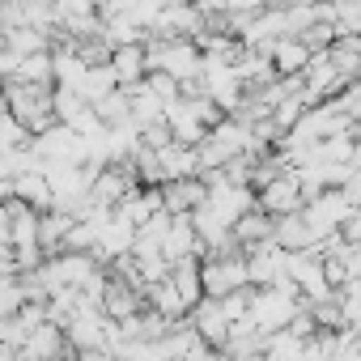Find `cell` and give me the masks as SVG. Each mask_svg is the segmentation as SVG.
Instances as JSON below:
<instances>
[{
  "label": "cell",
  "mask_w": 361,
  "mask_h": 361,
  "mask_svg": "<svg viewBox=\"0 0 361 361\" xmlns=\"http://www.w3.org/2000/svg\"><path fill=\"white\" fill-rule=\"evenodd\" d=\"M298 310H302V302H298V293H289V289H251V310H247V319H251L264 336H272V331L289 327Z\"/></svg>",
  "instance_id": "6da1fadb"
},
{
  "label": "cell",
  "mask_w": 361,
  "mask_h": 361,
  "mask_svg": "<svg viewBox=\"0 0 361 361\" xmlns=\"http://www.w3.org/2000/svg\"><path fill=\"white\" fill-rule=\"evenodd\" d=\"M200 285H204V298H226V293L251 289L247 259L243 255H213L209 264H200Z\"/></svg>",
  "instance_id": "7a4b0ae2"
},
{
  "label": "cell",
  "mask_w": 361,
  "mask_h": 361,
  "mask_svg": "<svg viewBox=\"0 0 361 361\" xmlns=\"http://www.w3.org/2000/svg\"><path fill=\"white\" fill-rule=\"evenodd\" d=\"M192 327L200 331V340H204L209 348H221L226 336H230V319H226V310H221L217 298H200V302L192 306Z\"/></svg>",
  "instance_id": "3957f363"
},
{
  "label": "cell",
  "mask_w": 361,
  "mask_h": 361,
  "mask_svg": "<svg viewBox=\"0 0 361 361\" xmlns=\"http://www.w3.org/2000/svg\"><path fill=\"white\" fill-rule=\"evenodd\" d=\"M259 204H264V213H272V217H289V213H298V209H302V188H298V174L272 178V183L264 188V196H259Z\"/></svg>",
  "instance_id": "277c9868"
},
{
  "label": "cell",
  "mask_w": 361,
  "mask_h": 361,
  "mask_svg": "<svg viewBox=\"0 0 361 361\" xmlns=\"http://www.w3.org/2000/svg\"><path fill=\"white\" fill-rule=\"evenodd\" d=\"M145 298H149V310H157L161 319H170V323H178L188 314V302L178 298V289H174V281L166 276V281H157V285H145Z\"/></svg>",
  "instance_id": "5b68a950"
},
{
  "label": "cell",
  "mask_w": 361,
  "mask_h": 361,
  "mask_svg": "<svg viewBox=\"0 0 361 361\" xmlns=\"http://www.w3.org/2000/svg\"><path fill=\"white\" fill-rule=\"evenodd\" d=\"M157 56L161 60H153L157 68H166L174 81L178 77H196L200 73V60H196V51L188 47V43H166V47H157Z\"/></svg>",
  "instance_id": "8992f818"
},
{
  "label": "cell",
  "mask_w": 361,
  "mask_h": 361,
  "mask_svg": "<svg viewBox=\"0 0 361 361\" xmlns=\"http://www.w3.org/2000/svg\"><path fill=\"white\" fill-rule=\"evenodd\" d=\"M306 64H310L306 43L285 39V43H276V47H272V68H276V73H298V68H306Z\"/></svg>",
  "instance_id": "52a82bcc"
},
{
  "label": "cell",
  "mask_w": 361,
  "mask_h": 361,
  "mask_svg": "<svg viewBox=\"0 0 361 361\" xmlns=\"http://www.w3.org/2000/svg\"><path fill=\"white\" fill-rule=\"evenodd\" d=\"M140 68H145L140 51H136V47H123V51L115 56V68H111V73H115L119 81H136V73H140Z\"/></svg>",
  "instance_id": "ba28073f"
},
{
  "label": "cell",
  "mask_w": 361,
  "mask_h": 361,
  "mask_svg": "<svg viewBox=\"0 0 361 361\" xmlns=\"http://www.w3.org/2000/svg\"><path fill=\"white\" fill-rule=\"evenodd\" d=\"M81 361H123L119 353H106V348H94V353H81Z\"/></svg>",
  "instance_id": "9c48e42d"
},
{
  "label": "cell",
  "mask_w": 361,
  "mask_h": 361,
  "mask_svg": "<svg viewBox=\"0 0 361 361\" xmlns=\"http://www.w3.org/2000/svg\"><path fill=\"white\" fill-rule=\"evenodd\" d=\"M43 361H64V353H60V357H43Z\"/></svg>",
  "instance_id": "30bf717a"
}]
</instances>
